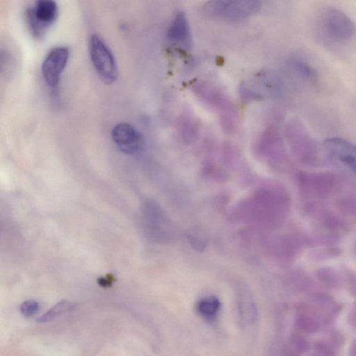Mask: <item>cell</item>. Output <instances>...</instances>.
Masks as SVG:
<instances>
[{"label":"cell","instance_id":"cell-10","mask_svg":"<svg viewBox=\"0 0 356 356\" xmlns=\"http://www.w3.org/2000/svg\"><path fill=\"white\" fill-rule=\"evenodd\" d=\"M220 307V302L214 296L206 297L199 301L197 310L199 314L207 320L213 319Z\"/></svg>","mask_w":356,"mask_h":356},{"label":"cell","instance_id":"cell-7","mask_svg":"<svg viewBox=\"0 0 356 356\" xmlns=\"http://www.w3.org/2000/svg\"><path fill=\"white\" fill-rule=\"evenodd\" d=\"M166 37L170 43L184 48H189L192 44L190 26L183 12L175 15L169 24Z\"/></svg>","mask_w":356,"mask_h":356},{"label":"cell","instance_id":"cell-11","mask_svg":"<svg viewBox=\"0 0 356 356\" xmlns=\"http://www.w3.org/2000/svg\"><path fill=\"white\" fill-rule=\"evenodd\" d=\"M76 307V304L67 300H62L51 308L48 309L47 312L40 316L38 319V323H47L52 321L57 316L73 311Z\"/></svg>","mask_w":356,"mask_h":356},{"label":"cell","instance_id":"cell-4","mask_svg":"<svg viewBox=\"0 0 356 356\" xmlns=\"http://www.w3.org/2000/svg\"><path fill=\"white\" fill-rule=\"evenodd\" d=\"M57 15L58 7L54 0H38L35 6L26 11L29 31L35 38L42 37L56 20Z\"/></svg>","mask_w":356,"mask_h":356},{"label":"cell","instance_id":"cell-5","mask_svg":"<svg viewBox=\"0 0 356 356\" xmlns=\"http://www.w3.org/2000/svg\"><path fill=\"white\" fill-rule=\"evenodd\" d=\"M68 58L69 50L65 47L53 49L46 56L42 65V74L49 87L56 88L58 86Z\"/></svg>","mask_w":356,"mask_h":356},{"label":"cell","instance_id":"cell-14","mask_svg":"<svg viewBox=\"0 0 356 356\" xmlns=\"http://www.w3.org/2000/svg\"><path fill=\"white\" fill-rule=\"evenodd\" d=\"M113 277H111V275H108L107 277H103L99 280V284L104 286H108L109 284H111L113 282Z\"/></svg>","mask_w":356,"mask_h":356},{"label":"cell","instance_id":"cell-6","mask_svg":"<svg viewBox=\"0 0 356 356\" xmlns=\"http://www.w3.org/2000/svg\"><path fill=\"white\" fill-rule=\"evenodd\" d=\"M112 138L118 148L124 153L134 154L143 147V139L140 133L132 125L120 123L112 130Z\"/></svg>","mask_w":356,"mask_h":356},{"label":"cell","instance_id":"cell-9","mask_svg":"<svg viewBox=\"0 0 356 356\" xmlns=\"http://www.w3.org/2000/svg\"><path fill=\"white\" fill-rule=\"evenodd\" d=\"M325 147L334 158L350 170H355V147L351 143L342 139L332 138L325 142Z\"/></svg>","mask_w":356,"mask_h":356},{"label":"cell","instance_id":"cell-2","mask_svg":"<svg viewBox=\"0 0 356 356\" xmlns=\"http://www.w3.org/2000/svg\"><path fill=\"white\" fill-rule=\"evenodd\" d=\"M261 6L260 0H208L201 12L210 19L238 22L256 14Z\"/></svg>","mask_w":356,"mask_h":356},{"label":"cell","instance_id":"cell-13","mask_svg":"<svg viewBox=\"0 0 356 356\" xmlns=\"http://www.w3.org/2000/svg\"><path fill=\"white\" fill-rule=\"evenodd\" d=\"M39 309L38 302L30 300L22 302L19 307L21 314L25 317H30L34 315Z\"/></svg>","mask_w":356,"mask_h":356},{"label":"cell","instance_id":"cell-3","mask_svg":"<svg viewBox=\"0 0 356 356\" xmlns=\"http://www.w3.org/2000/svg\"><path fill=\"white\" fill-rule=\"evenodd\" d=\"M89 51L91 62L101 79L108 84L114 82L118 76L115 60L108 46L98 35L90 37Z\"/></svg>","mask_w":356,"mask_h":356},{"label":"cell","instance_id":"cell-1","mask_svg":"<svg viewBox=\"0 0 356 356\" xmlns=\"http://www.w3.org/2000/svg\"><path fill=\"white\" fill-rule=\"evenodd\" d=\"M316 29L320 38L330 44H344L353 38L355 32V24L349 17L332 8L319 14Z\"/></svg>","mask_w":356,"mask_h":356},{"label":"cell","instance_id":"cell-8","mask_svg":"<svg viewBox=\"0 0 356 356\" xmlns=\"http://www.w3.org/2000/svg\"><path fill=\"white\" fill-rule=\"evenodd\" d=\"M146 227L156 238L165 240L170 237L171 227L169 222L157 207H148L146 211Z\"/></svg>","mask_w":356,"mask_h":356},{"label":"cell","instance_id":"cell-12","mask_svg":"<svg viewBox=\"0 0 356 356\" xmlns=\"http://www.w3.org/2000/svg\"><path fill=\"white\" fill-rule=\"evenodd\" d=\"M191 244L197 250H202L206 245V239L202 233L198 229H193L188 234Z\"/></svg>","mask_w":356,"mask_h":356}]
</instances>
